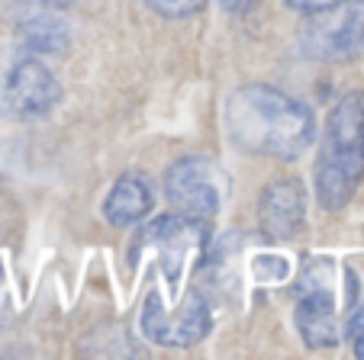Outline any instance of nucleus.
<instances>
[{
    "mask_svg": "<svg viewBox=\"0 0 364 360\" xmlns=\"http://www.w3.org/2000/svg\"><path fill=\"white\" fill-rule=\"evenodd\" d=\"M226 129L235 148L294 161L313 145L316 116L303 100L268 84H245L226 100Z\"/></svg>",
    "mask_w": 364,
    "mask_h": 360,
    "instance_id": "f257e3e1",
    "label": "nucleus"
},
{
    "mask_svg": "<svg viewBox=\"0 0 364 360\" xmlns=\"http://www.w3.org/2000/svg\"><path fill=\"white\" fill-rule=\"evenodd\" d=\"M364 180V94L351 90L329 109L316 158V200L338 212Z\"/></svg>",
    "mask_w": 364,
    "mask_h": 360,
    "instance_id": "f03ea898",
    "label": "nucleus"
},
{
    "mask_svg": "<svg viewBox=\"0 0 364 360\" xmlns=\"http://www.w3.org/2000/svg\"><path fill=\"white\" fill-rule=\"evenodd\" d=\"M303 55L323 65L351 62L364 52V0H338L303 16L296 29Z\"/></svg>",
    "mask_w": 364,
    "mask_h": 360,
    "instance_id": "7ed1b4c3",
    "label": "nucleus"
},
{
    "mask_svg": "<svg viewBox=\"0 0 364 360\" xmlns=\"http://www.w3.org/2000/svg\"><path fill=\"white\" fill-rule=\"evenodd\" d=\"M229 193H232V180L226 168L206 155L178 158L165 174V197L181 216L210 222L229 203Z\"/></svg>",
    "mask_w": 364,
    "mask_h": 360,
    "instance_id": "20e7f679",
    "label": "nucleus"
},
{
    "mask_svg": "<svg viewBox=\"0 0 364 360\" xmlns=\"http://www.w3.org/2000/svg\"><path fill=\"white\" fill-rule=\"evenodd\" d=\"M139 325H142L145 338L161 347H193L210 334L213 315L197 290H187L174 306H168L161 293H149Z\"/></svg>",
    "mask_w": 364,
    "mask_h": 360,
    "instance_id": "39448f33",
    "label": "nucleus"
},
{
    "mask_svg": "<svg viewBox=\"0 0 364 360\" xmlns=\"http://www.w3.org/2000/svg\"><path fill=\"white\" fill-rule=\"evenodd\" d=\"M206 222L203 219H191V216H165L159 222H151L149 229L139 235L136 248H151L165 261V273L171 280V286H178L181 271H184L187 258L200 254L206 248ZM132 248V251H136Z\"/></svg>",
    "mask_w": 364,
    "mask_h": 360,
    "instance_id": "423d86ee",
    "label": "nucleus"
},
{
    "mask_svg": "<svg viewBox=\"0 0 364 360\" xmlns=\"http://www.w3.org/2000/svg\"><path fill=\"white\" fill-rule=\"evenodd\" d=\"M62 100V84L36 58H23L7 75V107L23 119L46 116Z\"/></svg>",
    "mask_w": 364,
    "mask_h": 360,
    "instance_id": "0eeeda50",
    "label": "nucleus"
},
{
    "mask_svg": "<svg viewBox=\"0 0 364 360\" xmlns=\"http://www.w3.org/2000/svg\"><path fill=\"white\" fill-rule=\"evenodd\" d=\"M258 222L268 238H290L306 222V187L296 177H277L258 200Z\"/></svg>",
    "mask_w": 364,
    "mask_h": 360,
    "instance_id": "6e6552de",
    "label": "nucleus"
},
{
    "mask_svg": "<svg viewBox=\"0 0 364 360\" xmlns=\"http://www.w3.org/2000/svg\"><path fill=\"white\" fill-rule=\"evenodd\" d=\"M294 319L303 344L313 347V351H326V347H336L342 341V328H338V315H336V290L300 293Z\"/></svg>",
    "mask_w": 364,
    "mask_h": 360,
    "instance_id": "1a4fd4ad",
    "label": "nucleus"
},
{
    "mask_svg": "<svg viewBox=\"0 0 364 360\" xmlns=\"http://www.w3.org/2000/svg\"><path fill=\"white\" fill-rule=\"evenodd\" d=\"M151 212V190L139 174H123L113 184V190L107 193L103 203V216L107 222H113L117 229H132Z\"/></svg>",
    "mask_w": 364,
    "mask_h": 360,
    "instance_id": "9d476101",
    "label": "nucleus"
},
{
    "mask_svg": "<svg viewBox=\"0 0 364 360\" xmlns=\"http://www.w3.org/2000/svg\"><path fill=\"white\" fill-rule=\"evenodd\" d=\"M16 45L29 55H65L71 48V29L55 13H33L16 26Z\"/></svg>",
    "mask_w": 364,
    "mask_h": 360,
    "instance_id": "9b49d317",
    "label": "nucleus"
},
{
    "mask_svg": "<svg viewBox=\"0 0 364 360\" xmlns=\"http://www.w3.org/2000/svg\"><path fill=\"white\" fill-rule=\"evenodd\" d=\"M145 7L165 20H187L206 7V0H145Z\"/></svg>",
    "mask_w": 364,
    "mask_h": 360,
    "instance_id": "f8f14e48",
    "label": "nucleus"
},
{
    "mask_svg": "<svg viewBox=\"0 0 364 360\" xmlns=\"http://www.w3.org/2000/svg\"><path fill=\"white\" fill-rule=\"evenodd\" d=\"M290 10H300V13H313V10H326L332 7V4H338V0H284Z\"/></svg>",
    "mask_w": 364,
    "mask_h": 360,
    "instance_id": "ddd939ff",
    "label": "nucleus"
},
{
    "mask_svg": "<svg viewBox=\"0 0 364 360\" xmlns=\"http://www.w3.org/2000/svg\"><path fill=\"white\" fill-rule=\"evenodd\" d=\"M226 13H232V16H242V13H248V10L258 4V0H216Z\"/></svg>",
    "mask_w": 364,
    "mask_h": 360,
    "instance_id": "4468645a",
    "label": "nucleus"
},
{
    "mask_svg": "<svg viewBox=\"0 0 364 360\" xmlns=\"http://www.w3.org/2000/svg\"><path fill=\"white\" fill-rule=\"evenodd\" d=\"M358 332H364V306H358V312H351L348 319V338H355Z\"/></svg>",
    "mask_w": 364,
    "mask_h": 360,
    "instance_id": "2eb2a0df",
    "label": "nucleus"
},
{
    "mask_svg": "<svg viewBox=\"0 0 364 360\" xmlns=\"http://www.w3.org/2000/svg\"><path fill=\"white\" fill-rule=\"evenodd\" d=\"M351 347H355V357H364V332H358L351 338Z\"/></svg>",
    "mask_w": 364,
    "mask_h": 360,
    "instance_id": "dca6fc26",
    "label": "nucleus"
}]
</instances>
